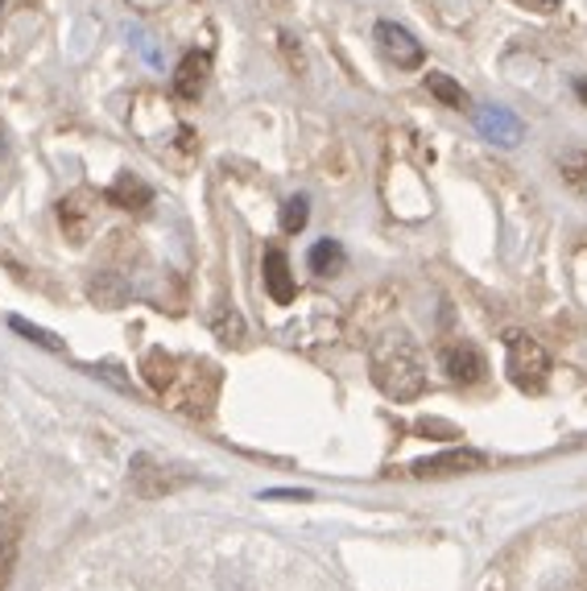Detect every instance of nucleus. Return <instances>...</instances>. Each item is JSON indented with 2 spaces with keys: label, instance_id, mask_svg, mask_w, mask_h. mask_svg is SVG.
<instances>
[{
  "label": "nucleus",
  "instance_id": "21",
  "mask_svg": "<svg viewBox=\"0 0 587 591\" xmlns=\"http://www.w3.org/2000/svg\"><path fill=\"white\" fill-rule=\"evenodd\" d=\"M563 166H567V178H572V183H584L587 154H567V157H563Z\"/></svg>",
  "mask_w": 587,
  "mask_h": 591
},
{
  "label": "nucleus",
  "instance_id": "14",
  "mask_svg": "<svg viewBox=\"0 0 587 591\" xmlns=\"http://www.w3.org/2000/svg\"><path fill=\"white\" fill-rule=\"evenodd\" d=\"M141 376H145V385H149V390L166 397V390L175 385V376H178V360L170 356V352H161V348H149L145 360H141Z\"/></svg>",
  "mask_w": 587,
  "mask_h": 591
},
{
  "label": "nucleus",
  "instance_id": "20",
  "mask_svg": "<svg viewBox=\"0 0 587 591\" xmlns=\"http://www.w3.org/2000/svg\"><path fill=\"white\" fill-rule=\"evenodd\" d=\"M413 431H418V438H451V435H460L451 422H434V418H422L418 426H413Z\"/></svg>",
  "mask_w": 587,
  "mask_h": 591
},
{
  "label": "nucleus",
  "instance_id": "22",
  "mask_svg": "<svg viewBox=\"0 0 587 591\" xmlns=\"http://www.w3.org/2000/svg\"><path fill=\"white\" fill-rule=\"evenodd\" d=\"M92 373H96V376H104V381H112V385H116V390L133 393V385H128L125 376H120V373H112V364H96V369H92Z\"/></svg>",
  "mask_w": 587,
  "mask_h": 591
},
{
  "label": "nucleus",
  "instance_id": "16",
  "mask_svg": "<svg viewBox=\"0 0 587 591\" xmlns=\"http://www.w3.org/2000/svg\"><path fill=\"white\" fill-rule=\"evenodd\" d=\"M427 92L434 95L439 104H447V108H460V112L472 108V95L460 87V79L443 75V71H430V75H427Z\"/></svg>",
  "mask_w": 587,
  "mask_h": 591
},
{
  "label": "nucleus",
  "instance_id": "25",
  "mask_svg": "<svg viewBox=\"0 0 587 591\" xmlns=\"http://www.w3.org/2000/svg\"><path fill=\"white\" fill-rule=\"evenodd\" d=\"M575 92H579V100L587 104V79H575Z\"/></svg>",
  "mask_w": 587,
  "mask_h": 591
},
{
  "label": "nucleus",
  "instance_id": "6",
  "mask_svg": "<svg viewBox=\"0 0 587 591\" xmlns=\"http://www.w3.org/2000/svg\"><path fill=\"white\" fill-rule=\"evenodd\" d=\"M21 533H25L21 500L0 497V591L9 588V579H13L17 554H21Z\"/></svg>",
  "mask_w": 587,
  "mask_h": 591
},
{
  "label": "nucleus",
  "instance_id": "23",
  "mask_svg": "<svg viewBox=\"0 0 587 591\" xmlns=\"http://www.w3.org/2000/svg\"><path fill=\"white\" fill-rule=\"evenodd\" d=\"M282 50H286L290 66H294V71H298V75H302V66H306V63H302V50L294 46V42H290V33H282Z\"/></svg>",
  "mask_w": 587,
  "mask_h": 591
},
{
  "label": "nucleus",
  "instance_id": "1",
  "mask_svg": "<svg viewBox=\"0 0 587 591\" xmlns=\"http://www.w3.org/2000/svg\"><path fill=\"white\" fill-rule=\"evenodd\" d=\"M368 369L389 402H413L427 390V360L406 331H381L368 352Z\"/></svg>",
  "mask_w": 587,
  "mask_h": 591
},
{
  "label": "nucleus",
  "instance_id": "13",
  "mask_svg": "<svg viewBox=\"0 0 587 591\" xmlns=\"http://www.w3.org/2000/svg\"><path fill=\"white\" fill-rule=\"evenodd\" d=\"M87 298L96 307H104V311H116V307H125L128 298H133V290H128V281L116 269H104V273H96V278L87 281Z\"/></svg>",
  "mask_w": 587,
  "mask_h": 591
},
{
  "label": "nucleus",
  "instance_id": "7",
  "mask_svg": "<svg viewBox=\"0 0 587 591\" xmlns=\"http://www.w3.org/2000/svg\"><path fill=\"white\" fill-rule=\"evenodd\" d=\"M59 224H63V236L71 245H83L92 224H96V195L92 190H71L63 203H59Z\"/></svg>",
  "mask_w": 587,
  "mask_h": 591
},
{
  "label": "nucleus",
  "instance_id": "18",
  "mask_svg": "<svg viewBox=\"0 0 587 591\" xmlns=\"http://www.w3.org/2000/svg\"><path fill=\"white\" fill-rule=\"evenodd\" d=\"M306 219H311V199L306 195H290L282 203V211H277V224H282V232L286 236H298L306 228Z\"/></svg>",
  "mask_w": 587,
  "mask_h": 591
},
{
  "label": "nucleus",
  "instance_id": "24",
  "mask_svg": "<svg viewBox=\"0 0 587 591\" xmlns=\"http://www.w3.org/2000/svg\"><path fill=\"white\" fill-rule=\"evenodd\" d=\"M522 4H530V9H542V13H551V9H558V0H522Z\"/></svg>",
  "mask_w": 587,
  "mask_h": 591
},
{
  "label": "nucleus",
  "instance_id": "8",
  "mask_svg": "<svg viewBox=\"0 0 587 591\" xmlns=\"http://www.w3.org/2000/svg\"><path fill=\"white\" fill-rule=\"evenodd\" d=\"M489 464L480 452H447L434 455V459H418L410 464V476H427V480H439V476H460V471H480Z\"/></svg>",
  "mask_w": 587,
  "mask_h": 591
},
{
  "label": "nucleus",
  "instance_id": "3",
  "mask_svg": "<svg viewBox=\"0 0 587 591\" xmlns=\"http://www.w3.org/2000/svg\"><path fill=\"white\" fill-rule=\"evenodd\" d=\"M505 352H509V376L513 385L525 393H538L551 376V356L538 340H530L522 331H505Z\"/></svg>",
  "mask_w": 587,
  "mask_h": 591
},
{
  "label": "nucleus",
  "instance_id": "10",
  "mask_svg": "<svg viewBox=\"0 0 587 591\" xmlns=\"http://www.w3.org/2000/svg\"><path fill=\"white\" fill-rule=\"evenodd\" d=\"M207 75H211V54L207 50H191L175 71V95L178 100H199L207 87Z\"/></svg>",
  "mask_w": 587,
  "mask_h": 591
},
{
  "label": "nucleus",
  "instance_id": "2",
  "mask_svg": "<svg viewBox=\"0 0 587 591\" xmlns=\"http://www.w3.org/2000/svg\"><path fill=\"white\" fill-rule=\"evenodd\" d=\"M216 390H220V373H216V364H207V360H191V364H182L175 376V385L166 390L170 405L178 409H187V414H207L211 402H216Z\"/></svg>",
  "mask_w": 587,
  "mask_h": 591
},
{
  "label": "nucleus",
  "instance_id": "19",
  "mask_svg": "<svg viewBox=\"0 0 587 591\" xmlns=\"http://www.w3.org/2000/svg\"><path fill=\"white\" fill-rule=\"evenodd\" d=\"M9 328L21 335V340H30V343H38V348H46V352H63V340H54L50 331H42V328H33V323H25L21 314H9Z\"/></svg>",
  "mask_w": 587,
  "mask_h": 591
},
{
  "label": "nucleus",
  "instance_id": "15",
  "mask_svg": "<svg viewBox=\"0 0 587 591\" xmlns=\"http://www.w3.org/2000/svg\"><path fill=\"white\" fill-rule=\"evenodd\" d=\"M306 265L315 269L318 278H335V273H344L348 269V249L339 245V240H318V245H311V252H306Z\"/></svg>",
  "mask_w": 587,
  "mask_h": 591
},
{
  "label": "nucleus",
  "instance_id": "27",
  "mask_svg": "<svg viewBox=\"0 0 587 591\" xmlns=\"http://www.w3.org/2000/svg\"><path fill=\"white\" fill-rule=\"evenodd\" d=\"M0 9H4V0H0Z\"/></svg>",
  "mask_w": 587,
  "mask_h": 591
},
{
  "label": "nucleus",
  "instance_id": "17",
  "mask_svg": "<svg viewBox=\"0 0 587 591\" xmlns=\"http://www.w3.org/2000/svg\"><path fill=\"white\" fill-rule=\"evenodd\" d=\"M211 331L220 335V343H232V348H240V343H244V335H249L237 307H220V311L211 314Z\"/></svg>",
  "mask_w": 587,
  "mask_h": 591
},
{
  "label": "nucleus",
  "instance_id": "5",
  "mask_svg": "<svg viewBox=\"0 0 587 591\" xmlns=\"http://www.w3.org/2000/svg\"><path fill=\"white\" fill-rule=\"evenodd\" d=\"M373 33H377L381 54L397 66V71H418V66L427 63V50H422V42H418L406 25H397V21H377V30Z\"/></svg>",
  "mask_w": 587,
  "mask_h": 591
},
{
  "label": "nucleus",
  "instance_id": "26",
  "mask_svg": "<svg viewBox=\"0 0 587 591\" xmlns=\"http://www.w3.org/2000/svg\"><path fill=\"white\" fill-rule=\"evenodd\" d=\"M4 149H9V141H4V128H0V154H4Z\"/></svg>",
  "mask_w": 587,
  "mask_h": 591
},
{
  "label": "nucleus",
  "instance_id": "12",
  "mask_svg": "<svg viewBox=\"0 0 587 591\" xmlns=\"http://www.w3.org/2000/svg\"><path fill=\"white\" fill-rule=\"evenodd\" d=\"M265 290H270V298L273 302H282V307H290L294 294H298V286H294V269H290L286 252L282 249L265 252Z\"/></svg>",
  "mask_w": 587,
  "mask_h": 591
},
{
  "label": "nucleus",
  "instance_id": "11",
  "mask_svg": "<svg viewBox=\"0 0 587 591\" xmlns=\"http://www.w3.org/2000/svg\"><path fill=\"white\" fill-rule=\"evenodd\" d=\"M443 369L455 385H476L480 376H484V356H480L472 343H455V348L443 352Z\"/></svg>",
  "mask_w": 587,
  "mask_h": 591
},
{
  "label": "nucleus",
  "instance_id": "4",
  "mask_svg": "<svg viewBox=\"0 0 587 591\" xmlns=\"http://www.w3.org/2000/svg\"><path fill=\"white\" fill-rule=\"evenodd\" d=\"M128 484H133V492L141 500H161L170 497L175 488L187 484V476H178L170 467H161L154 455H133V464H128Z\"/></svg>",
  "mask_w": 587,
  "mask_h": 591
},
{
  "label": "nucleus",
  "instance_id": "9",
  "mask_svg": "<svg viewBox=\"0 0 587 591\" xmlns=\"http://www.w3.org/2000/svg\"><path fill=\"white\" fill-rule=\"evenodd\" d=\"M104 199H108L112 207H125V211H145V207L154 203V187H149L145 178H137L133 170H125L112 178V187L104 190Z\"/></svg>",
  "mask_w": 587,
  "mask_h": 591
}]
</instances>
